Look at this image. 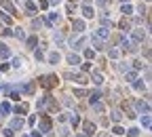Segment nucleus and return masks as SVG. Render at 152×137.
I'll list each match as a JSON object with an SVG mask.
<instances>
[{
	"mask_svg": "<svg viewBox=\"0 0 152 137\" xmlns=\"http://www.w3.org/2000/svg\"><path fill=\"white\" fill-rule=\"evenodd\" d=\"M57 76H42L40 78V84L45 86V89H53V86H57Z\"/></svg>",
	"mask_w": 152,
	"mask_h": 137,
	"instance_id": "obj_1",
	"label": "nucleus"
},
{
	"mask_svg": "<svg viewBox=\"0 0 152 137\" xmlns=\"http://www.w3.org/2000/svg\"><path fill=\"white\" fill-rule=\"evenodd\" d=\"M51 127H53V122H51V118L47 116V114H40V133H47V131H51Z\"/></svg>",
	"mask_w": 152,
	"mask_h": 137,
	"instance_id": "obj_2",
	"label": "nucleus"
},
{
	"mask_svg": "<svg viewBox=\"0 0 152 137\" xmlns=\"http://www.w3.org/2000/svg\"><path fill=\"white\" fill-rule=\"evenodd\" d=\"M108 36H110V30H108V27H99V30L95 32V38H99V40H106Z\"/></svg>",
	"mask_w": 152,
	"mask_h": 137,
	"instance_id": "obj_3",
	"label": "nucleus"
},
{
	"mask_svg": "<svg viewBox=\"0 0 152 137\" xmlns=\"http://www.w3.org/2000/svg\"><path fill=\"white\" fill-rule=\"evenodd\" d=\"M2 9H7L9 13L17 15V9H15V7H13V2H9V0H2Z\"/></svg>",
	"mask_w": 152,
	"mask_h": 137,
	"instance_id": "obj_4",
	"label": "nucleus"
},
{
	"mask_svg": "<svg viewBox=\"0 0 152 137\" xmlns=\"http://www.w3.org/2000/svg\"><path fill=\"white\" fill-rule=\"evenodd\" d=\"M142 124H144V129H150V127H152V118H150V112L142 116Z\"/></svg>",
	"mask_w": 152,
	"mask_h": 137,
	"instance_id": "obj_5",
	"label": "nucleus"
},
{
	"mask_svg": "<svg viewBox=\"0 0 152 137\" xmlns=\"http://www.w3.org/2000/svg\"><path fill=\"white\" fill-rule=\"evenodd\" d=\"M83 15H85V17H87V19H91V17H93V15H95V11H93V9H91V7H89V4H85V7H83Z\"/></svg>",
	"mask_w": 152,
	"mask_h": 137,
	"instance_id": "obj_6",
	"label": "nucleus"
},
{
	"mask_svg": "<svg viewBox=\"0 0 152 137\" xmlns=\"http://www.w3.org/2000/svg\"><path fill=\"white\" fill-rule=\"evenodd\" d=\"M11 55V51H9V47L7 45H0V59H7Z\"/></svg>",
	"mask_w": 152,
	"mask_h": 137,
	"instance_id": "obj_7",
	"label": "nucleus"
},
{
	"mask_svg": "<svg viewBox=\"0 0 152 137\" xmlns=\"http://www.w3.org/2000/svg\"><path fill=\"white\" fill-rule=\"evenodd\" d=\"M9 112H11V106H9V103H7V101L0 103V116H7Z\"/></svg>",
	"mask_w": 152,
	"mask_h": 137,
	"instance_id": "obj_8",
	"label": "nucleus"
},
{
	"mask_svg": "<svg viewBox=\"0 0 152 137\" xmlns=\"http://www.w3.org/2000/svg\"><path fill=\"white\" fill-rule=\"evenodd\" d=\"M142 38H144V32H135V34H133V38H131V40H133V45H139V42H142Z\"/></svg>",
	"mask_w": 152,
	"mask_h": 137,
	"instance_id": "obj_9",
	"label": "nucleus"
},
{
	"mask_svg": "<svg viewBox=\"0 0 152 137\" xmlns=\"http://www.w3.org/2000/svg\"><path fill=\"white\" fill-rule=\"evenodd\" d=\"M21 127H23V120H21V118H15L13 122H11V129H15V131L21 129Z\"/></svg>",
	"mask_w": 152,
	"mask_h": 137,
	"instance_id": "obj_10",
	"label": "nucleus"
},
{
	"mask_svg": "<svg viewBox=\"0 0 152 137\" xmlns=\"http://www.w3.org/2000/svg\"><path fill=\"white\" fill-rule=\"evenodd\" d=\"M83 30H85V21L76 19V21H74V32H83Z\"/></svg>",
	"mask_w": 152,
	"mask_h": 137,
	"instance_id": "obj_11",
	"label": "nucleus"
},
{
	"mask_svg": "<svg viewBox=\"0 0 152 137\" xmlns=\"http://www.w3.org/2000/svg\"><path fill=\"white\" fill-rule=\"evenodd\" d=\"M135 106H137L139 110H142L144 114H148V112H150V106H148V103H142V101H135Z\"/></svg>",
	"mask_w": 152,
	"mask_h": 137,
	"instance_id": "obj_12",
	"label": "nucleus"
},
{
	"mask_svg": "<svg viewBox=\"0 0 152 137\" xmlns=\"http://www.w3.org/2000/svg\"><path fill=\"white\" fill-rule=\"evenodd\" d=\"M85 133H87V135H93V133H95V124L85 122Z\"/></svg>",
	"mask_w": 152,
	"mask_h": 137,
	"instance_id": "obj_13",
	"label": "nucleus"
},
{
	"mask_svg": "<svg viewBox=\"0 0 152 137\" xmlns=\"http://www.w3.org/2000/svg\"><path fill=\"white\" fill-rule=\"evenodd\" d=\"M91 78H93L95 84H101V82H104V76H101L99 72H93V76H91Z\"/></svg>",
	"mask_w": 152,
	"mask_h": 137,
	"instance_id": "obj_14",
	"label": "nucleus"
},
{
	"mask_svg": "<svg viewBox=\"0 0 152 137\" xmlns=\"http://www.w3.org/2000/svg\"><path fill=\"white\" fill-rule=\"evenodd\" d=\"M21 89H23L25 95H32V93H34V84H32V82H28V84H25V86H21Z\"/></svg>",
	"mask_w": 152,
	"mask_h": 137,
	"instance_id": "obj_15",
	"label": "nucleus"
},
{
	"mask_svg": "<svg viewBox=\"0 0 152 137\" xmlns=\"http://www.w3.org/2000/svg\"><path fill=\"white\" fill-rule=\"evenodd\" d=\"M93 47H95V51H101V49H104V42H101L99 38L93 36Z\"/></svg>",
	"mask_w": 152,
	"mask_h": 137,
	"instance_id": "obj_16",
	"label": "nucleus"
},
{
	"mask_svg": "<svg viewBox=\"0 0 152 137\" xmlns=\"http://www.w3.org/2000/svg\"><path fill=\"white\" fill-rule=\"evenodd\" d=\"M68 61L72 63V65H76V63H80V57H78V55H74V53H72V55H68Z\"/></svg>",
	"mask_w": 152,
	"mask_h": 137,
	"instance_id": "obj_17",
	"label": "nucleus"
},
{
	"mask_svg": "<svg viewBox=\"0 0 152 137\" xmlns=\"http://www.w3.org/2000/svg\"><path fill=\"white\" fill-rule=\"evenodd\" d=\"M85 45H87V38L83 36V38H78V40H76V42H74V49H83Z\"/></svg>",
	"mask_w": 152,
	"mask_h": 137,
	"instance_id": "obj_18",
	"label": "nucleus"
},
{
	"mask_svg": "<svg viewBox=\"0 0 152 137\" xmlns=\"http://www.w3.org/2000/svg\"><path fill=\"white\" fill-rule=\"evenodd\" d=\"M59 59H61L59 53H51V55H49V61H51V63H59Z\"/></svg>",
	"mask_w": 152,
	"mask_h": 137,
	"instance_id": "obj_19",
	"label": "nucleus"
},
{
	"mask_svg": "<svg viewBox=\"0 0 152 137\" xmlns=\"http://www.w3.org/2000/svg\"><path fill=\"white\" fill-rule=\"evenodd\" d=\"M15 112H17V114H25V112H28V106H25V103L21 106V103H19V106H15Z\"/></svg>",
	"mask_w": 152,
	"mask_h": 137,
	"instance_id": "obj_20",
	"label": "nucleus"
},
{
	"mask_svg": "<svg viewBox=\"0 0 152 137\" xmlns=\"http://www.w3.org/2000/svg\"><path fill=\"white\" fill-rule=\"evenodd\" d=\"M123 13H125V15H131V13H133V9L129 7V2H123Z\"/></svg>",
	"mask_w": 152,
	"mask_h": 137,
	"instance_id": "obj_21",
	"label": "nucleus"
},
{
	"mask_svg": "<svg viewBox=\"0 0 152 137\" xmlns=\"http://www.w3.org/2000/svg\"><path fill=\"white\" fill-rule=\"evenodd\" d=\"M137 135H139V129H135V127L127 131V137H137Z\"/></svg>",
	"mask_w": 152,
	"mask_h": 137,
	"instance_id": "obj_22",
	"label": "nucleus"
},
{
	"mask_svg": "<svg viewBox=\"0 0 152 137\" xmlns=\"http://www.w3.org/2000/svg\"><path fill=\"white\" fill-rule=\"evenodd\" d=\"M121 118H123V114L114 110V112H112V120H114V122H121Z\"/></svg>",
	"mask_w": 152,
	"mask_h": 137,
	"instance_id": "obj_23",
	"label": "nucleus"
},
{
	"mask_svg": "<svg viewBox=\"0 0 152 137\" xmlns=\"http://www.w3.org/2000/svg\"><path fill=\"white\" fill-rule=\"evenodd\" d=\"M112 133H114V135H125V129H123V127H118V124H116V127L112 129Z\"/></svg>",
	"mask_w": 152,
	"mask_h": 137,
	"instance_id": "obj_24",
	"label": "nucleus"
},
{
	"mask_svg": "<svg viewBox=\"0 0 152 137\" xmlns=\"http://www.w3.org/2000/svg\"><path fill=\"white\" fill-rule=\"evenodd\" d=\"M36 45H38V40H36L34 36H32V38H28V47H30V49H34Z\"/></svg>",
	"mask_w": 152,
	"mask_h": 137,
	"instance_id": "obj_25",
	"label": "nucleus"
},
{
	"mask_svg": "<svg viewBox=\"0 0 152 137\" xmlns=\"http://www.w3.org/2000/svg\"><path fill=\"white\" fill-rule=\"evenodd\" d=\"M85 57H87V59H93V57H95V51H91V49H87V51H85Z\"/></svg>",
	"mask_w": 152,
	"mask_h": 137,
	"instance_id": "obj_26",
	"label": "nucleus"
},
{
	"mask_svg": "<svg viewBox=\"0 0 152 137\" xmlns=\"http://www.w3.org/2000/svg\"><path fill=\"white\" fill-rule=\"evenodd\" d=\"M99 97H101L99 93H93V95H89V101H91V103H95L97 99H99Z\"/></svg>",
	"mask_w": 152,
	"mask_h": 137,
	"instance_id": "obj_27",
	"label": "nucleus"
},
{
	"mask_svg": "<svg viewBox=\"0 0 152 137\" xmlns=\"http://www.w3.org/2000/svg\"><path fill=\"white\" fill-rule=\"evenodd\" d=\"M70 120H72V127H76V124H78V122H80V118H78V114H72V118H70Z\"/></svg>",
	"mask_w": 152,
	"mask_h": 137,
	"instance_id": "obj_28",
	"label": "nucleus"
},
{
	"mask_svg": "<svg viewBox=\"0 0 152 137\" xmlns=\"http://www.w3.org/2000/svg\"><path fill=\"white\" fill-rule=\"evenodd\" d=\"M108 57L116 59V57H118V51H116V49H112V51H108Z\"/></svg>",
	"mask_w": 152,
	"mask_h": 137,
	"instance_id": "obj_29",
	"label": "nucleus"
},
{
	"mask_svg": "<svg viewBox=\"0 0 152 137\" xmlns=\"http://www.w3.org/2000/svg\"><path fill=\"white\" fill-rule=\"evenodd\" d=\"M13 34H15V36H17V38H25V32H23V30H15V32H13Z\"/></svg>",
	"mask_w": 152,
	"mask_h": 137,
	"instance_id": "obj_30",
	"label": "nucleus"
},
{
	"mask_svg": "<svg viewBox=\"0 0 152 137\" xmlns=\"http://www.w3.org/2000/svg\"><path fill=\"white\" fill-rule=\"evenodd\" d=\"M9 91H11V89H9ZM9 97H11V99H15V101H17V99H19V93H15V91H11V93H9Z\"/></svg>",
	"mask_w": 152,
	"mask_h": 137,
	"instance_id": "obj_31",
	"label": "nucleus"
},
{
	"mask_svg": "<svg viewBox=\"0 0 152 137\" xmlns=\"http://www.w3.org/2000/svg\"><path fill=\"white\" fill-rule=\"evenodd\" d=\"M74 95H76V97H85V89H76Z\"/></svg>",
	"mask_w": 152,
	"mask_h": 137,
	"instance_id": "obj_32",
	"label": "nucleus"
},
{
	"mask_svg": "<svg viewBox=\"0 0 152 137\" xmlns=\"http://www.w3.org/2000/svg\"><path fill=\"white\" fill-rule=\"evenodd\" d=\"M135 80V72H129L127 74V82H133Z\"/></svg>",
	"mask_w": 152,
	"mask_h": 137,
	"instance_id": "obj_33",
	"label": "nucleus"
},
{
	"mask_svg": "<svg viewBox=\"0 0 152 137\" xmlns=\"http://www.w3.org/2000/svg\"><path fill=\"white\" fill-rule=\"evenodd\" d=\"M2 133H4V137H13V129H4Z\"/></svg>",
	"mask_w": 152,
	"mask_h": 137,
	"instance_id": "obj_34",
	"label": "nucleus"
},
{
	"mask_svg": "<svg viewBox=\"0 0 152 137\" xmlns=\"http://www.w3.org/2000/svg\"><path fill=\"white\" fill-rule=\"evenodd\" d=\"M2 21H4V23H7V25H9V23H11V21H13V19H11V17H9V15H4V13H2Z\"/></svg>",
	"mask_w": 152,
	"mask_h": 137,
	"instance_id": "obj_35",
	"label": "nucleus"
},
{
	"mask_svg": "<svg viewBox=\"0 0 152 137\" xmlns=\"http://www.w3.org/2000/svg\"><path fill=\"white\" fill-rule=\"evenodd\" d=\"M121 27H123V30H129V21L123 19V21H121Z\"/></svg>",
	"mask_w": 152,
	"mask_h": 137,
	"instance_id": "obj_36",
	"label": "nucleus"
},
{
	"mask_svg": "<svg viewBox=\"0 0 152 137\" xmlns=\"http://www.w3.org/2000/svg\"><path fill=\"white\" fill-rule=\"evenodd\" d=\"M121 47H123V49H129V40H127V38H123V42H121Z\"/></svg>",
	"mask_w": 152,
	"mask_h": 137,
	"instance_id": "obj_37",
	"label": "nucleus"
},
{
	"mask_svg": "<svg viewBox=\"0 0 152 137\" xmlns=\"http://www.w3.org/2000/svg\"><path fill=\"white\" fill-rule=\"evenodd\" d=\"M13 65H15V68H19V65H21V59L15 57V59H13Z\"/></svg>",
	"mask_w": 152,
	"mask_h": 137,
	"instance_id": "obj_38",
	"label": "nucleus"
},
{
	"mask_svg": "<svg viewBox=\"0 0 152 137\" xmlns=\"http://www.w3.org/2000/svg\"><path fill=\"white\" fill-rule=\"evenodd\" d=\"M38 4H40V9H47V7H49V2H47V0H40Z\"/></svg>",
	"mask_w": 152,
	"mask_h": 137,
	"instance_id": "obj_39",
	"label": "nucleus"
},
{
	"mask_svg": "<svg viewBox=\"0 0 152 137\" xmlns=\"http://www.w3.org/2000/svg\"><path fill=\"white\" fill-rule=\"evenodd\" d=\"M0 70H2V72H4V70H9V63H0Z\"/></svg>",
	"mask_w": 152,
	"mask_h": 137,
	"instance_id": "obj_40",
	"label": "nucleus"
},
{
	"mask_svg": "<svg viewBox=\"0 0 152 137\" xmlns=\"http://www.w3.org/2000/svg\"><path fill=\"white\" fill-rule=\"evenodd\" d=\"M32 137H42V133H40V131H34V133H32Z\"/></svg>",
	"mask_w": 152,
	"mask_h": 137,
	"instance_id": "obj_41",
	"label": "nucleus"
},
{
	"mask_svg": "<svg viewBox=\"0 0 152 137\" xmlns=\"http://www.w3.org/2000/svg\"><path fill=\"white\" fill-rule=\"evenodd\" d=\"M51 4H59V0H51Z\"/></svg>",
	"mask_w": 152,
	"mask_h": 137,
	"instance_id": "obj_42",
	"label": "nucleus"
},
{
	"mask_svg": "<svg viewBox=\"0 0 152 137\" xmlns=\"http://www.w3.org/2000/svg\"><path fill=\"white\" fill-rule=\"evenodd\" d=\"M121 2H129V0H121Z\"/></svg>",
	"mask_w": 152,
	"mask_h": 137,
	"instance_id": "obj_43",
	"label": "nucleus"
},
{
	"mask_svg": "<svg viewBox=\"0 0 152 137\" xmlns=\"http://www.w3.org/2000/svg\"><path fill=\"white\" fill-rule=\"evenodd\" d=\"M0 91H2V86H0Z\"/></svg>",
	"mask_w": 152,
	"mask_h": 137,
	"instance_id": "obj_44",
	"label": "nucleus"
},
{
	"mask_svg": "<svg viewBox=\"0 0 152 137\" xmlns=\"http://www.w3.org/2000/svg\"><path fill=\"white\" fill-rule=\"evenodd\" d=\"M25 137H28V135H25Z\"/></svg>",
	"mask_w": 152,
	"mask_h": 137,
	"instance_id": "obj_45",
	"label": "nucleus"
}]
</instances>
